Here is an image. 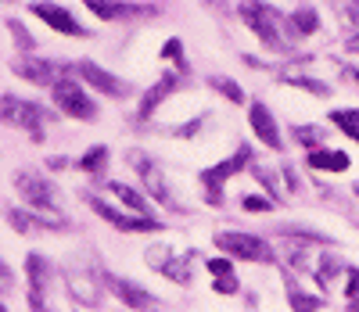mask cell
<instances>
[{"label":"cell","instance_id":"6da1fadb","mask_svg":"<svg viewBox=\"0 0 359 312\" xmlns=\"http://www.w3.org/2000/svg\"><path fill=\"white\" fill-rule=\"evenodd\" d=\"M237 11H241V18L252 25V33H259V40H262L269 50H287V40H291L287 18H284L277 8H269L266 0H245Z\"/></svg>","mask_w":359,"mask_h":312},{"label":"cell","instance_id":"7a4b0ae2","mask_svg":"<svg viewBox=\"0 0 359 312\" xmlns=\"http://www.w3.org/2000/svg\"><path fill=\"white\" fill-rule=\"evenodd\" d=\"M212 240H216L219 252H226V255H233V259H248V262H273V247H269L262 237L226 230V233H216Z\"/></svg>","mask_w":359,"mask_h":312},{"label":"cell","instance_id":"3957f363","mask_svg":"<svg viewBox=\"0 0 359 312\" xmlns=\"http://www.w3.org/2000/svg\"><path fill=\"white\" fill-rule=\"evenodd\" d=\"M0 122H4V126H22L33 137H40V126L47 122V111L33 101H22V97H15V93H4V97H0Z\"/></svg>","mask_w":359,"mask_h":312},{"label":"cell","instance_id":"277c9868","mask_svg":"<svg viewBox=\"0 0 359 312\" xmlns=\"http://www.w3.org/2000/svg\"><path fill=\"white\" fill-rule=\"evenodd\" d=\"M50 93H54V104L62 108L65 115L83 118V122H94V118H97V104L90 101L72 79H54V83H50Z\"/></svg>","mask_w":359,"mask_h":312},{"label":"cell","instance_id":"5b68a950","mask_svg":"<svg viewBox=\"0 0 359 312\" xmlns=\"http://www.w3.org/2000/svg\"><path fill=\"white\" fill-rule=\"evenodd\" d=\"M69 72H72V76H79V79H86L90 86L104 90L108 97H115V101H123V97H130V93H133V86H130V83H123L118 76L104 72L101 65H94V61H72Z\"/></svg>","mask_w":359,"mask_h":312},{"label":"cell","instance_id":"8992f818","mask_svg":"<svg viewBox=\"0 0 359 312\" xmlns=\"http://www.w3.org/2000/svg\"><path fill=\"white\" fill-rule=\"evenodd\" d=\"M252 162V147H241V151H237L233 154V158H226V162H219L216 169H208L205 176H201V183H205V194H208V201H212V205H219L223 201V194H219V186L237 172V169H245Z\"/></svg>","mask_w":359,"mask_h":312},{"label":"cell","instance_id":"52a82bcc","mask_svg":"<svg viewBox=\"0 0 359 312\" xmlns=\"http://www.w3.org/2000/svg\"><path fill=\"white\" fill-rule=\"evenodd\" d=\"M15 186H18V194L25 198V205H33L40 212H54V186L36 176V172H18L15 176Z\"/></svg>","mask_w":359,"mask_h":312},{"label":"cell","instance_id":"ba28073f","mask_svg":"<svg viewBox=\"0 0 359 312\" xmlns=\"http://www.w3.org/2000/svg\"><path fill=\"white\" fill-rule=\"evenodd\" d=\"M33 8L36 18H43L50 29H57V33H65V36H90L86 29L65 11V8H57V4H47V0H36V4H29Z\"/></svg>","mask_w":359,"mask_h":312},{"label":"cell","instance_id":"9c48e42d","mask_svg":"<svg viewBox=\"0 0 359 312\" xmlns=\"http://www.w3.org/2000/svg\"><path fill=\"white\" fill-rule=\"evenodd\" d=\"M25 276H29V301H33V308L36 312H47L43 294H47V280H50V262H43L40 255H29Z\"/></svg>","mask_w":359,"mask_h":312},{"label":"cell","instance_id":"30bf717a","mask_svg":"<svg viewBox=\"0 0 359 312\" xmlns=\"http://www.w3.org/2000/svg\"><path fill=\"white\" fill-rule=\"evenodd\" d=\"M248 122H252V133L266 144V147H273V151H280L284 144H280V130H277V122H273V115H269V108L266 104H252L248 108Z\"/></svg>","mask_w":359,"mask_h":312},{"label":"cell","instance_id":"8fae6325","mask_svg":"<svg viewBox=\"0 0 359 312\" xmlns=\"http://www.w3.org/2000/svg\"><path fill=\"white\" fill-rule=\"evenodd\" d=\"M83 4L97 18H108V22H123V18H133V15H155L151 4H118V0H83Z\"/></svg>","mask_w":359,"mask_h":312},{"label":"cell","instance_id":"7c38bea8","mask_svg":"<svg viewBox=\"0 0 359 312\" xmlns=\"http://www.w3.org/2000/svg\"><path fill=\"white\" fill-rule=\"evenodd\" d=\"M11 72L29 79V83H36V86H50L54 83V65H50V61H40V57H18V61H11Z\"/></svg>","mask_w":359,"mask_h":312},{"label":"cell","instance_id":"4fadbf2b","mask_svg":"<svg viewBox=\"0 0 359 312\" xmlns=\"http://www.w3.org/2000/svg\"><path fill=\"white\" fill-rule=\"evenodd\" d=\"M176 86H180V79H176V76H162V79L151 86V93H144V101H140V111H137V118H151V111H155V108H158V104L169 97V93H172Z\"/></svg>","mask_w":359,"mask_h":312},{"label":"cell","instance_id":"5bb4252c","mask_svg":"<svg viewBox=\"0 0 359 312\" xmlns=\"http://www.w3.org/2000/svg\"><path fill=\"white\" fill-rule=\"evenodd\" d=\"M90 205H94V212L97 215H104L108 223H115L118 230H162L155 219H126V215H118L115 208H108L104 201H97V198H90Z\"/></svg>","mask_w":359,"mask_h":312},{"label":"cell","instance_id":"9a60e30c","mask_svg":"<svg viewBox=\"0 0 359 312\" xmlns=\"http://www.w3.org/2000/svg\"><path fill=\"white\" fill-rule=\"evenodd\" d=\"M316 29H320V15H316L313 8H298V11L287 15V33H291V40H298V36H313Z\"/></svg>","mask_w":359,"mask_h":312},{"label":"cell","instance_id":"2e32d148","mask_svg":"<svg viewBox=\"0 0 359 312\" xmlns=\"http://www.w3.org/2000/svg\"><path fill=\"white\" fill-rule=\"evenodd\" d=\"M108 287H115V294L123 298L126 305H133V308H144V305H151V294H147L144 287H137V284H130V280L108 276Z\"/></svg>","mask_w":359,"mask_h":312},{"label":"cell","instance_id":"e0dca14e","mask_svg":"<svg viewBox=\"0 0 359 312\" xmlns=\"http://www.w3.org/2000/svg\"><path fill=\"white\" fill-rule=\"evenodd\" d=\"M309 169L345 172V169H348V154H345V151H313V154H309Z\"/></svg>","mask_w":359,"mask_h":312},{"label":"cell","instance_id":"ac0fdd59","mask_svg":"<svg viewBox=\"0 0 359 312\" xmlns=\"http://www.w3.org/2000/svg\"><path fill=\"white\" fill-rule=\"evenodd\" d=\"M108 194H115L118 201H126V208H133V212H147L144 194H137L133 186H126V183H108Z\"/></svg>","mask_w":359,"mask_h":312},{"label":"cell","instance_id":"d6986e66","mask_svg":"<svg viewBox=\"0 0 359 312\" xmlns=\"http://www.w3.org/2000/svg\"><path fill=\"white\" fill-rule=\"evenodd\" d=\"M331 118H334L338 130H345L352 140H359V111H355V108H341V111H334Z\"/></svg>","mask_w":359,"mask_h":312},{"label":"cell","instance_id":"ffe728a7","mask_svg":"<svg viewBox=\"0 0 359 312\" xmlns=\"http://www.w3.org/2000/svg\"><path fill=\"white\" fill-rule=\"evenodd\" d=\"M104 162H108V147H101V144H97L90 154H83V158H79V169L94 176V172H101V169H104Z\"/></svg>","mask_w":359,"mask_h":312},{"label":"cell","instance_id":"44dd1931","mask_svg":"<svg viewBox=\"0 0 359 312\" xmlns=\"http://www.w3.org/2000/svg\"><path fill=\"white\" fill-rule=\"evenodd\" d=\"M212 86H216L219 93H226V101H233V104H245V93H241V86H237L233 79H223V76H212Z\"/></svg>","mask_w":359,"mask_h":312},{"label":"cell","instance_id":"7402d4cb","mask_svg":"<svg viewBox=\"0 0 359 312\" xmlns=\"http://www.w3.org/2000/svg\"><path fill=\"white\" fill-rule=\"evenodd\" d=\"M8 219H11L15 230H33V226L47 230L50 226V219H33V215H25V212H8Z\"/></svg>","mask_w":359,"mask_h":312},{"label":"cell","instance_id":"603a6c76","mask_svg":"<svg viewBox=\"0 0 359 312\" xmlns=\"http://www.w3.org/2000/svg\"><path fill=\"white\" fill-rule=\"evenodd\" d=\"M287 298H291V308H294V312H316V308H320V298H309V294H302L298 287H291Z\"/></svg>","mask_w":359,"mask_h":312},{"label":"cell","instance_id":"cb8c5ba5","mask_svg":"<svg viewBox=\"0 0 359 312\" xmlns=\"http://www.w3.org/2000/svg\"><path fill=\"white\" fill-rule=\"evenodd\" d=\"M287 83L291 86H298V90H309V93H316V97H327V83H320V79H306V76H287Z\"/></svg>","mask_w":359,"mask_h":312},{"label":"cell","instance_id":"d4e9b609","mask_svg":"<svg viewBox=\"0 0 359 312\" xmlns=\"http://www.w3.org/2000/svg\"><path fill=\"white\" fill-rule=\"evenodd\" d=\"M8 29H11V36H15V43H18L22 50H33V47H36V40L29 36V29H25L18 18H11V22H8Z\"/></svg>","mask_w":359,"mask_h":312},{"label":"cell","instance_id":"484cf974","mask_svg":"<svg viewBox=\"0 0 359 312\" xmlns=\"http://www.w3.org/2000/svg\"><path fill=\"white\" fill-rule=\"evenodd\" d=\"M158 273H165V276L180 280V284H187V280H191V269H187V262H184V259H176V262H165V266H158Z\"/></svg>","mask_w":359,"mask_h":312},{"label":"cell","instance_id":"4316f807","mask_svg":"<svg viewBox=\"0 0 359 312\" xmlns=\"http://www.w3.org/2000/svg\"><path fill=\"white\" fill-rule=\"evenodd\" d=\"M69 287H72V294L76 298H83V301H97V291L86 284V280H79L76 273H69Z\"/></svg>","mask_w":359,"mask_h":312},{"label":"cell","instance_id":"83f0119b","mask_svg":"<svg viewBox=\"0 0 359 312\" xmlns=\"http://www.w3.org/2000/svg\"><path fill=\"white\" fill-rule=\"evenodd\" d=\"M245 212H269V208H273V201H269V198H262V194H245Z\"/></svg>","mask_w":359,"mask_h":312},{"label":"cell","instance_id":"f1b7e54d","mask_svg":"<svg viewBox=\"0 0 359 312\" xmlns=\"http://www.w3.org/2000/svg\"><path fill=\"white\" fill-rule=\"evenodd\" d=\"M341 18H345V25L352 29V33H359V0H348V4L341 8Z\"/></svg>","mask_w":359,"mask_h":312},{"label":"cell","instance_id":"f546056e","mask_svg":"<svg viewBox=\"0 0 359 312\" xmlns=\"http://www.w3.org/2000/svg\"><path fill=\"white\" fill-rule=\"evenodd\" d=\"M294 137L302 140V144H309V147H313V144H320V137H323V133H320L316 126H298V130H294Z\"/></svg>","mask_w":359,"mask_h":312},{"label":"cell","instance_id":"4dcf8cb0","mask_svg":"<svg viewBox=\"0 0 359 312\" xmlns=\"http://www.w3.org/2000/svg\"><path fill=\"white\" fill-rule=\"evenodd\" d=\"M162 57H172L176 65H184V50H180V40H169V43L162 47Z\"/></svg>","mask_w":359,"mask_h":312},{"label":"cell","instance_id":"1f68e13d","mask_svg":"<svg viewBox=\"0 0 359 312\" xmlns=\"http://www.w3.org/2000/svg\"><path fill=\"white\" fill-rule=\"evenodd\" d=\"M208 269H212L216 276H233V266L226 259H212V262H208Z\"/></svg>","mask_w":359,"mask_h":312},{"label":"cell","instance_id":"d6a6232c","mask_svg":"<svg viewBox=\"0 0 359 312\" xmlns=\"http://www.w3.org/2000/svg\"><path fill=\"white\" fill-rule=\"evenodd\" d=\"M216 291H219V294H233V291H237V280H233V276H226V280L219 276V284H216Z\"/></svg>","mask_w":359,"mask_h":312},{"label":"cell","instance_id":"836d02e7","mask_svg":"<svg viewBox=\"0 0 359 312\" xmlns=\"http://www.w3.org/2000/svg\"><path fill=\"white\" fill-rule=\"evenodd\" d=\"M11 284H15V276H11V269H8L4 262H0V291H8Z\"/></svg>","mask_w":359,"mask_h":312},{"label":"cell","instance_id":"e575fe53","mask_svg":"<svg viewBox=\"0 0 359 312\" xmlns=\"http://www.w3.org/2000/svg\"><path fill=\"white\" fill-rule=\"evenodd\" d=\"M348 76H352V79H355V83H359V69H348Z\"/></svg>","mask_w":359,"mask_h":312},{"label":"cell","instance_id":"d590c367","mask_svg":"<svg viewBox=\"0 0 359 312\" xmlns=\"http://www.w3.org/2000/svg\"><path fill=\"white\" fill-rule=\"evenodd\" d=\"M348 312H359V305H352V308H348Z\"/></svg>","mask_w":359,"mask_h":312},{"label":"cell","instance_id":"8d00e7d4","mask_svg":"<svg viewBox=\"0 0 359 312\" xmlns=\"http://www.w3.org/2000/svg\"><path fill=\"white\" fill-rule=\"evenodd\" d=\"M0 312H8V308H4V305H0Z\"/></svg>","mask_w":359,"mask_h":312},{"label":"cell","instance_id":"74e56055","mask_svg":"<svg viewBox=\"0 0 359 312\" xmlns=\"http://www.w3.org/2000/svg\"><path fill=\"white\" fill-rule=\"evenodd\" d=\"M355 194H359V183H355Z\"/></svg>","mask_w":359,"mask_h":312}]
</instances>
